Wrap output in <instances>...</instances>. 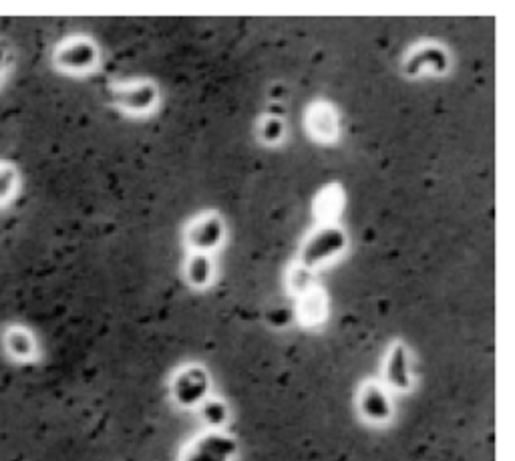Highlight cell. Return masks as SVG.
Returning <instances> with one entry per match:
<instances>
[{
	"label": "cell",
	"instance_id": "obj_13",
	"mask_svg": "<svg viewBox=\"0 0 515 461\" xmlns=\"http://www.w3.org/2000/svg\"><path fill=\"white\" fill-rule=\"evenodd\" d=\"M282 132V125L274 121V119H270L268 123H266V135H268V139H272V137H278Z\"/></svg>",
	"mask_w": 515,
	"mask_h": 461
},
{
	"label": "cell",
	"instance_id": "obj_12",
	"mask_svg": "<svg viewBox=\"0 0 515 461\" xmlns=\"http://www.w3.org/2000/svg\"><path fill=\"white\" fill-rule=\"evenodd\" d=\"M14 173L11 168H0V199L8 198L13 194Z\"/></svg>",
	"mask_w": 515,
	"mask_h": 461
},
{
	"label": "cell",
	"instance_id": "obj_7",
	"mask_svg": "<svg viewBox=\"0 0 515 461\" xmlns=\"http://www.w3.org/2000/svg\"><path fill=\"white\" fill-rule=\"evenodd\" d=\"M93 47L87 42H75L71 47H66L63 53V61L69 66H87L93 61Z\"/></svg>",
	"mask_w": 515,
	"mask_h": 461
},
{
	"label": "cell",
	"instance_id": "obj_2",
	"mask_svg": "<svg viewBox=\"0 0 515 461\" xmlns=\"http://www.w3.org/2000/svg\"><path fill=\"white\" fill-rule=\"evenodd\" d=\"M344 246V236L341 230L334 228H326L322 232H318L316 236L308 242V246L304 248V264H316L320 260L331 258L332 254L341 250Z\"/></svg>",
	"mask_w": 515,
	"mask_h": 461
},
{
	"label": "cell",
	"instance_id": "obj_11",
	"mask_svg": "<svg viewBox=\"0 0 515 461\" xmlns=\"http://www.w3.org/2000/svg\"><path fill=\"white\" fill-rule=\"evenodd\" d=\"M203 415L206 419L213 425H220V423L225 419V409L218 403V401H210L206 403V409H203Z\"/></svg>",
	"mask_w": 515,
	"mask_h": 461
},
{
	"label": "cell",
	"instance_id": "obj_6",
	"mask_svg": "<svg viewBox=\"0 0 515 461\" xmlns=\"http://www.w3.org/2000/svg\"><path fill=\"white\" fill-rule=\"evenodd\" d=\"M220 234H222V230H220V222L218 220H206V222H201V224L196 226V230H194V234H191V244H196L199 248H212L218 244V240H220Z\"/></svg>",
	"mask_w": 515,
	"mask_h": 461
},
{
	"label": "cell",
	"instance_id": "obj_5",
	"mask_svg": "<svg viewBox=\"0 0 515 461\" xmlns=\"http://www.w3.org/2000/svg\"><path fill=\"white\" fill-rule=\"evenodd\" d=\"M386 377L391 385L396 389H407L409 387V367H407V355L403 346H396L386 365Z\"/></svg>",
	"mask_w": 515,
	"mask_h": 461
},
{
	"label": "cell",
	"instance_id": "obj_4",
	"mask_svg": "<svg viewBox=\"0 0 515 461\" xmlns=\"http://www.w3.org/2000/svg\"><path fill=\"white\" fill-rule=\"evenodd\" d=\"M362 411H365L367 417L374 419V421H383V419L389 417V399L384 397V393L379 387L370 385L369 389L365 391V395H362Z\"/></svg>",
	"mask_w": 515,
	"mask_h": 461
},
{
	"label": "cell",
	"instance_id": "obj_8",
	"mask_svg": "<svg viewBox=\"0 0 515 461\" xmlns=\"http://www.w3.org/2000/svg\"><path fill=\"white\" fill-rule=\"evenodd\" d=\"M155 99V91L151 85H143V87H137L135 91L127 95V105L135 107V109H146L147 105H151V101Z\"/></svg>",
	"mask_w": 515,
	"mask_h": 461
},
{
	"label": "cell",
	"instance_id": "obj_3",
	"mask_svg": "<svg viewBox=\"0 0 515 461\" xmlns=\"http://www.w3.org/2000/svg\"><path fill=\"white\" fill-rule=\"evenodd\" d=\"M206 389H208V379H206L203 370L199 369L184 370V373L175 379V397H177L184 405H194V403H198L199 399L206 395Z\"/></svg>",
	"mask_w": 515,
	"mask_h": 461
},
{
	"label": "cell",
	"instance_id": "obj_9",
	"mask_svg": "<svg viewBox=\"0 0 515 461\" xmlns=\"http://www.w3.org/2000/svg\"><path fill=\"white\" fill-rule=\"evenodd\" d=\"M11 351H13L14 355H18V356L30 355V351H32V343H30V339H28L23 330H14L13 334H11Z\"/></svg>",
	"mask_w": 515,
	"mask_h": 461
},
{
	"label": "cell",
	"instance_id": "obj_10",
	"mask_svg": "<svg viewBox=\"0 0 515 461\" xmlns=\"http://www.w3.org/2000/svg\"><path fill=\"white\" fill-rule=\"evenodd\" d=\"M189 274H191L194 282H203L208 278V274H210V264H208V260L203 256H198L191 262V266H189Z\"/></svg>",
	"mask_w": 515,
	"mask_h": 461
},
{
	"label": "cell",
	"instance_id": "obj_1",
	"mask_svg": "<svg viewBox=\"0 0 515 461\" xmlns=\"http://www.w3.org/2000/svg\"><path fill=\"white\" fill-rule=\"evenodd\" d=\"M236 451V443L220 433L199 437L185 453V461H230Z\"/></svg>",
	"mask_w": 515,
	"mask_h": 461
}]
</instances>
